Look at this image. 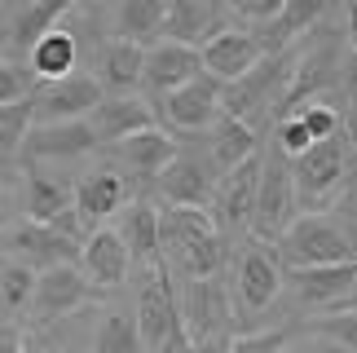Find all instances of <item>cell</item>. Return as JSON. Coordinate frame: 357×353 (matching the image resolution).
Instances as JSON below:
<instances>
[{"instance_id": "cell-10", "label": "cell", "mask_w": 357, "mask_h": 353, "mask_svg": "<svg viewBox=\"0 0 357 353\" xmlns=\"http://www.w3.org/2000/svg\"><path fill=\"white\" fill-rule=\"evenodd\" d=\"M256 181H260V151L247 155L243 164H234L229 172H221V186H216L212 195V225L221 230V234L234 239L238 230L247 225V216H252V199H256Z\"/></svg>"}, {"instance_id": "cell-15", "label": "cell", "mask_w": 357, "mask_h": 353, "mask_svg": "<svg viewBox=\"0 0 357 353\" xmlns=\"http://www.w3.org/2000/svg\"><path fill=\"white\" fill-rule=\"evenodd\" d=\"M203 71V58H199V45H181V40H155L146 49V66H142V84L150 93H172L181 89L185 80H195Z\"/></svg>"}, {"instance_id": "cell-32", "label": "cell", "mask_w": 357, "mask_h": 353, "mask_svg": "<svg viewBox=\"0 0 357 353\" xmlns=\"http://www.w3.org/2000/svg\"><path fill=\"white\" fill-rule=\"evenodd\" d=\"M79 5V0H31V5H26L22 13H18V22H13V45L18 49H31L40 36L45 31H53V27H58V18L62 13H71Z\"/></svg>"}, {"instance_id": "cell-30", "label": "cell", "mask_w": 357, "mask_h": 353, "mask_svg": "<svg viewBox=\"0 0 357 353\" xmlns=\"http://www.w3.org/2000/svg\"><path fill=\"white\" fill-rule=\"evenodd\" d=\"M225 261H229V234H221V230L203 234L199 243H190L181 256H172V265L181 269L185 278H212V274L225 269Z\"/></svg>"}, {"instance_id": "cell-21", "label": "cell", "mask_w": 357, "mask_h": 353, "mask_svg": "<svg viewBox=\"0 0 357 353\" xmlns=\"http://www.w3.org/2000/svg\"><path fill=\"white\" fill-rule=\"evenodd\" d=\"M163 203H185V208H208L216 195V176L190 155H176L168 168L155 176Z\"/></svg>"}, {"instance_id": "cell-43", "label": "cell", "mask_w": 357, "mask_h": 353, "mask_svg": "<svg viewBox=\"0 0 357 353\" xmlns=\"http://www.w3.org/2000/svg\"><path fill=\"white\" fill-rule=\"evenodd\" d=\"M155 353H216V349H203V345H195V340L185 336V327L176 322V327H172L168 336H163V345H159Z\"/></svg>"}, {"instance_id": "cell-4", "label": "cell", "mask_w": 357, "mask_h": 353, "mask_svg": "<svg viewBox=\"0 0 357 353\" xmlns=\"http://www.w3.org/2000/svg\"><path fill=\"white\" fill-rule=\"evenodd\" d=\"M300 216L296 208V186H291V159L278 146L269 155H260V181H256V199H252V225L256 243H278V234Z\"/></svg>"}, {"instance_id": "cell-45", "label": "cell", "mask_w": 357, "mask_h": 353, "mask_svg": "<svg viewBox=\"0 0 357 353\" xmlns=\"http://www.w3.org/2000/svg\"><path fill=\"white\" fill-rule=\"evenodd\" d=\"M0 353H22V336H5V340H0Z\"/></svg>"}, {"instance_id": "cell-2", "label": "cell", "mask_w": 357, "mask_h": 353, "mask_svg": "<svg viewBox=\"0 0 357 353\" xmlns=\"http://www.w3.org/2000/svg\"><path fill=\"white\" fill-rule=\"evenodd\" d=\"M344 181H349V137L344 133L313 142L309 151H300L291 159V186H296L300 212H326L344 195Z\"/></svg>"}, {"instance_id": "cell-38", "label": "cell", "mask_w": 357, "mask_h": 353, "mask_svg": "<svg viewBox=\"0 0 357 353\" xmlns=\"http://www.w3.org/2000/svg\"><path fill=\"white\" fill-rule=\"evenodd\" d=\"M31 287H36V269H26L18 261H9L5 269H0V296H5L9 309H26V301H31Z\"/></svg>"}, {"instance_id": "cell-26", "label": "cell", "mask_w": 357, "mask_h": 353, "mask_svg": "<svg viewBox=\"0 0 357 353\" xmlns=\"http://www.w3.org/2000/svg\"><path fill=\"white\" fill-rule=\"evenodd\" d=\"M71 199H75V186L58 181V176H45L36 164H26V195H22V212H26V221L49 225L58 212L71 208Z\"/></svg>"}, {"instance_id": "cell-13", "label": "cell", "mask_w": 357, "mask_h": 353, "mask_svg": "<svg viewBox=\"0 0 357 353\" xmlns=\"http://www.w3.org/2000/svg\"><path fill=\"white\" fill-rule=\"evenodd\" d=\"M199 58H203V71L212 80H238L243 71H252V66L265 58V45H260L256 31H238V27H225V31H212L208 40L199 45Z\"/></svg>"}, {"instance_id": "cell-9", "label": "cell", "mask_w": 357, "mask_h": 353, "mask_svg": "<svg viewBox=\"0 0 357 353\" xmlns=\"http://www.w3.org/2000/svg\"><path fill=\"white\" fill-rule=\"evenodd\" d=\"M137 336H142V349L155 353L163 345L176 322H181V309H176V283H172V265L159 261L150 265V278L142 287V301H137Z\"/></svg>"}, {"instance_id": "cell-12", "label": "cell", "mask_w": 357, "mask_h": 353, "mask_svg": "<svg viewBox=\"0 0 357 353\" xmlns=\"http://www.w3.org/2000/svg\"><path fill=\"white\" fill-rule=\"evenodd\" d=\"M102 151L98 137H93L89 119H58V124H31L22 137L18 159L22 164H40V159H79Z\"/></svg>"}, {"instance_id": "cell-42", "label": "cell", "mask_w": 357, "mask_h": 353, "mask_svg": "<svg viewBox=\"0 0 357 353\" xmlns=\"http://www.w3.org/2000/svg\"><path fill=\"white\" fill-rule=\"evenodd\" d=\"M229 9L238 13V18H247V22H269L273 13L282 9V0H225Z\"/></svg>"}, {"instance_id": "cell-20", "label": "cell", "mask_w": 357, "mask_h": 353, "mask_svg": "<svg viewBox=\"0 0 357 353\" xmlns=\"http://www.w3.org/2000/svg\"><path fill=\"white\" fill-rule=\"evenodd\" d=\"M128 176H123L119 168H98L93 176H84V181L75 186V212H79V221H84L89 230L93 225H102L106 216H115L123 212V203H128Z\"/></svg>"}, {"instance_id": "cell-3", "label": "cell", "mask_w": 357, "mask_h": 353, "mask_svg": "<svg viewBox=\"0 0 357 353\" xmlns=\"http://www.w3.org/2000/svg\"><path fill=\"white\" fill-rule=\"evenodd\" d=\"M278 256L287 261V269H305V265H340L357 256L353 234L340 221H331L326 212H305L278 234Z\"/></svg>"}, {"instance_id": "cell-25", "label": "cell", "mask_w": 357, "mask_h": 353, "mask_svg": "<svg viewBox=\"0 0 357 353\" xmlns=\"http://www.w3.org/2000/svg\"><path fill=\"white\" fill-rule=\"evenodd\" d=\"M119 239H123V248H128L132 261H142V265H159V261H163V252H159V212H155V203L132 199V203H128V212H123Z\"/></svg>"}, {"instance_id": "cell-19", "label": "cell", "mask_w": 357, "mask_h": 353, "mask_svg": "<svg viewBox=\"0 0 357 353\" xmlns=\"http://www.w3.org/2000/svg\"><path fill=\"white\" fill-rule=\"evenodd\" d=\"M282 283H291L300 305H313V309H331L340 305V296L353 292L357 283V265L353 261H340V265H305V269H282Z\"/></svg>"}, {"instance_id": "cell-44", "label": "cell", "mask_w": 357, "mask_h": 353, "mask_svg": "<svg viewBox=\"0 0 357 353\" xmlns=\"http://www.w3.org/2000/svg\"><path fill=\"white\" fill-rule=\"evenodd\" d=\"M349 45H353V58H357V0H349Z\"/></svg>"}, {"instance_id": "cell-6", "label": "cell", "mask_w": 357, "mask_h": 353, "mask_svg": "<svg viewBox=\"0 0 357 353\" xmlns=\"http://www.w3.org/2000/svg\"><path fill=\"white\" fill-rule=\"evenodd\" d=\"M98 296H102V287H93L79 265H53V269H40V274H36L26 314H31L36 327H53V322L71 318L75 309L93 305Z\"/></svg>"}, {"instance_id": "cell-17", "label": "cell", "mask_w": 357, "mask_h": 353, "mask_svg": "<svg viewBox=\"0 0 357 353\" xmlns=\"http://www.w3.org/2000/svg\"><path fill=\"white\" fill-rule=\"evenodd\" d=\"M84 119H89L93 137H98V146H115V142L128 137V133H142V128L155 124V111H150L142 98H132V93H111V98L102 93V102L93 106Z\"/></svg>"}, {"instance_id": "cell-5", "label": "cell", "mask_w": 357, "mask_h": 353, "mask_svg": "<svg viewBox=\"0 0 357 353\" xmlns=\"http://www.w3.org/2000/svg\"><path fill=\"white\" fill-rule=\"evenodd\" d=\"M176 309H181V327H185L190 340L221 353L229 318H234V305H229V292H225L221 274L185 278V292H176Z\"/></svg>"}, {"instance_id": "cell-33", "label": "cell", "mask_w": 357, "mask_h": 353, "mask_svg": "<svg viewBox=\"0 0 357 353\" xmlns=\"http://www.w3.org/2000/svg\"><path fill=\"white\" fill-rule=\"evenodd\" d=\"M89 353H146L142 349V336H137V318L123 314V309L106 314L98 336H93V349Z\"/></svg>"}, {"instance_id": "cell-11", "label": "cell", "mask_w": 357, "mask_h": 353, "mask_svg": "<svg viewBox=\"0 0 357 353\" xmlns=\"http://www.w3.org/2000/svg\"><path fill=\"white\" fill-rule=\"evenodd\" d=\"M163 119H168L172 128L181 133H203L216 124V115H221V80H212L208 71H199L195 80H185L181 89L163 93Z\"/></svg>"}, {"instance_id": "cell-40", "label": "cell", "mask_w": 357, "mask_h": 353, "mask_svg": "<svg viewBox=\"0 0 357 353\" xmlns=\"http://www.w3.org/2000/svg\"><path fill=\"white\" fill-rule=\"evenodd\" d=\"M31 93V71H22L18 62H5L0 58V106L5 102H18Z\"/></svg>"}, {"instance_id": "cell-1", "label": "cell", "mask_w": 357, "mask_h": 353, "mask_svg": "<svg viewBox=\"0 0 357 353\" xmlns=\"http://www.w3.org/2000/svg\"><path fill=\"white\" fill-rule=\"evenodd\" d=\"M296 53L300 49H278V53H265L252 71H243L238 80H229V84H221V111L243 119V124H265V119H273V111H278V98L287 89V80H291V66H296Z\"/></svg>"}, {"instance_id": "cell-48", "label": "cell", "mask_w": 357, "mask_h": 353, "mask_svg": "<svg viewBox=\"0 0 357 353\" xmlns=\"http://www.w3.org/2000/svg\"><path fill=\"white\" fill-rule=\"evenodd\" d=\"M9 45V31H0V49H5Z\"/></svg>"}, {"instance_id": "cell-24", "label": "cell", "mask_w": 357, "mask_h": 353, "mask_svg": "<svg viewBox=\"0 0 357 353\" xmlns=\"http://www.w3.org/2000/svg\"><path fill=\"white\" fill-rule=\"evenodd\" d=\"M75 62H79V45H75L71 31H62V27L45 31L31 49H26V66H31V80H36V84H40V80H62V75H71Z\"/></svg>"}, {"instance_id": "cell-35", "label": "cell", "mask_w": 357, "mask_h": 353, "mask_svg": "<svg viewBox=\"0 0 357 353\" xmlns=\"http://www.w3.org/2000/svg\"><path fill=\"white\" fill-rule=\"evenodd\" d=\"M309 336H322V340L344 345L349 353H357V309H326L322 318L305 322Z\"/></svg>"}, {"instance_id": "cell-16", "label": "cell", "mask_w": 357, "mask_h": 353, "mask_svg": "<svg viewBox=\"0 0 357 353\" xmlns=\"http://www.w3.org/2000/svg\"><path fill=\"white\" fill-rule=\"evenodd\" d=\"M234 287H238V301H243L247 314L269 309L273 301H278V292H282V261H278V252L265 248V243H256L252 252H243Z\"/></svg>"}, {"instance_id": "cell-8", "label": "cell", "mask_w": 357, "mask_h": 353, "mask_svg": "<svg viewBox=\"0 0 357 353\" xmlns=\"http://www.w3.org/2000/svg\"><path fill=\"white\" fill-rule=\"evenodd\" d=\"M102 84L93 75H62V80H40L31 89V115L36 124H58V119H84L102 102Z\"/></svg>"}, {"instance_id": "cell-7", "label": "cell", "mask_w": 357, "mask_h": 353, "mask_svg": "<svg viewBox=\"0 0 357 353\" xmlns=\"http://www.w3.org/2000/svg\"><path fill=\"white\" fill-rule=\"evenodd\" d=\"M0 252L9 261H18L26 269H53V265H75L79 261V243L66 239L62 230L40 225V221H18L0 230Z\"/></svg>"}, {"instance_id": "cell-29", "label": "cell", "mask_w": 357, "mask_h": 353, "mask_svg": "<svg viewBox=\"0 0 357 353\" xmlns=\"http://www.w3.org/2000/svg\"><path fill=\"white\" fill-rule=\"evenodd\" d=\"M212 5L208 0H168L159 40H181V45H199L203 36H212Z\"/></svg>"}, {"instance_id": "cell-31", "label": "cell", "mask_w": 357, "mask_h": 353, "mask_svg": "<svg viewBox=\"0 0 357 353\" xmlns=\"http://www.w3.org/2000/svg\"><path fill=\"white\" fill-rule=\"evenodd\" d=\"M168 0H119V40H137V45H155Z\"/></svg>"}, {"instance_id": "cell-41", "label": "cell", "mask_w": 357, "mask_h": 353, "mask_svg": "<svg viewBox=\"0 0 357 353\" xmlns=\"http://www.w3.org/2000/svg\"><path fill=\"white\" fill-rule=\"evenodd\" d=\"M340 128H349L344 137L357 146V58L344 62V115H340Z\"/></svg>"}, {"instance_id": "cell-23", "label": "cell", "mask_w": 357, "mask_h": 353, "mask_svg": "<svg viewBox=\"0 0 357 353\" xmlns=\"http://www.w3.org/2000/svg\"><path fill=\"white\" fill-rule=\"evenodd\" d=\"M212 212L208 208H185V203H168V212H159V252L163 261L181 256L190 243H199L203 234H212Z\"/></svg>"}, {"instance_id": "cell-37", "label": "cell", "mask_w": 357, "mask_h": 353, "mask_svg": "<svg viewBox=\"0 0 357 353\" xmlns=\"http://www.w3.org/2000/svg\"><path fill=\"white\" fill-rule=\"evenodd\" d=\"M291 345V327H269V331H243L234 340H225L221 353H282Z\"/></svg>"}, {"instance_id": "cell-28", "label": "cell", "mask_w": 357, "mask_h": 353, "mask_svg": "<svg viewBox=\"0 0 357 353\" xmlns=\"http://www.w3.org/2000/svg\"><path fill=\"white\" fill-rule=\"evenodd\" d=\"M142 66H146V45L115 40L102 53V80L98 84L111 89V93H132V89H142Z\"/></svg>"}, {"instance_id": "cell-36", "label": "cell", "mask_w": 357, "mask_h": 353, "mask_svg": "<svg viewBox=\"0 0 357 353\" xmlns=\"http://www.w3.org/2000/svg\"><path fill=\"white\" fill-rule=\"evenodd\" d=\"M291 115L309 128L313 142H326V137H335V133H344V128H340V111L331 102H322V98H309L305 106H296Z\"/></svg>"}, {"instance_id": "cell-18", "label": "cell", "mask_w": 357, "mask_h": 353, "mask_svg": "<svg viewBox=\"0 0 357 353\" xmlns=\"http://www.w3.org/2000/svg\"><path fill=\"white\" fill-rule=\"evenodd\" d=\"M115 155H119V164L128 168L137 181H155V176L168 168L176 155H181V146H176V137H172L168 128L150 124V128L128 133L123 142H115Z\"/></svg>"}, {"instance_id": "cell-46", "label": "cell", "mask_w": 357, "mask_h": 353, "mask_svg": "<svg viewBox=\"0 0 357 353\" xmlns=\"http://www.w3.org/2000/svg\"><path fill=\"white\" fill-rule=\"evenodd\" d=\"M331 309H357V283H353V292L340 296V305H331Z\"/></svg>"}, {"instance_id": "cell-14", "label": "cell", "mask_w": 357, "mask_h": 353, "mask_svg": "<svg viewBox=\"0 0 357 353\" xmlns=\"http://www.w3.org/2000/svg\"><path fill=\"white\" fill-rule=\"evenodd\" d=\"M79 269H84V278L93 283V287H102V292H115L123 278H128V265H132V256L128 248H123V239H119V230L111 225H98V230H89L84 243H79Z\"/></svg>"}, {"instance_id": "cell-34", "label": "cell", "mask_w": 357, "mask_h": 353, "mask_svg": "<svg viewBox=\"0 0 357 353\" xmlns=\"http://www.w3.org/2000/svg\"><path fill=\"white\" fill-rule=\"evenodd\" d=\"M36 124V115H31V93L18 102H5L0 106V164L5 159H18L22 151V137H26V128Z\"/></svg>"}, {"instance_id": "cell-39", "label": "cell", "mask_w": 357, "mask_h": 353, "mask_svg": "<svg viewBox=\"0 0 357 353\" xmlns=\"http://www.w3.org/2000/svg\"><path fill=\"white\" fill-rule=\"evenodd\" d=\"M273 146H278L287 159H296L300 151H309V146H313V137H309V128L300 124L296 115H282L278 119V133H273Z\"/></svg>"}, {"instance_id": "cell-22", "label": "cell", "mask_w": 357, "mask_h": 353, "mask_svg": "<svg viewBox=\"0 0 357 353\" xmlns=\"http://www.w3.org/2000/svg\"><path fill=\"white\" fill-rule=\"evenodd\" d=\"M326 9H331V0H282V9L265 22V36H260L265 53H278L287 45H296L300 36L318 31V22H322Z\"/></svg>"}, {"instance_id": "cell-47", "label": "cell", "mask_w": 357, "mask_h": 353, "mask_svg": "<svg viewBox=\"0 0 357 353\" xmlns=\"http://www.w3.org/2000/svg\"><path fill=\"white\" fill-rule=\"evenodd\" d=\"M22 353H53V349L40 345V340H22Z\"/></svg>"}, {"instance_id": "cell-27", "label": "cell", "mask_w": 357, "mask_h": 353, "mask_svg": "<svg viewBox=\"0 0 357 353\" xmlns=\"http://www.w3.org/2000/svg\"><path fill=\"white\" fill-rule=\"evenodd\" d=\"M256 151H260V137H256L252 124H243V119L225 115V111L216 115V124H212V164H216V172H229Z\"/></svg>"}]
</instances>
